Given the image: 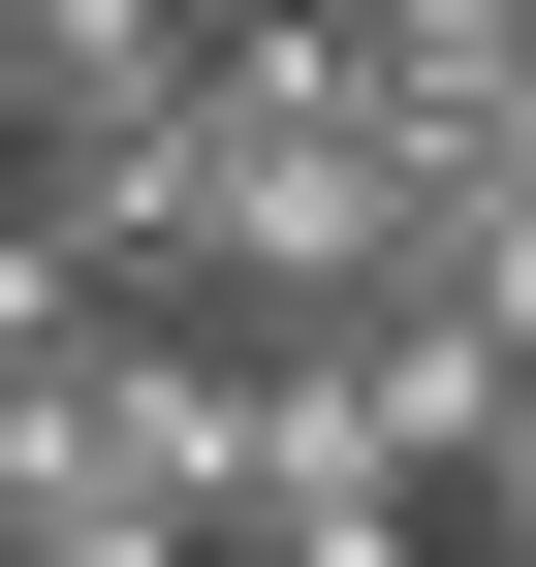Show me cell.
Here are the masks:
<instances>
[{"label": "cell", "mask_w": 536, "mask_h": 567, "mask_svg": "<svg viewBox=\"0 0 536 567\" xmlns=\"http://www.w3.org/2000/svg\"><path fill=\"white\" fill-rule=\"evenodd\" d=\"M348 252H379V63L316 0H189V63H158V284L189 316H316Z\"/></svg>", "instance_id": "1"}, {"label": "cell", "mask_w": 536, "mask_h": 567, "mask_svg": "<svg viewBox=\"0 0 536 567\" xmlns=\"http://www.w3.org/2000/svg\"><path fill=\"white\" fill-rule=\"evenodd\" d=\"M0 567H189V505L95 473V410H32V442H0Z\"/></svg>", "instance_id": "2"}, {"label": "cell", "mask_w": 536, "mask_h": 567, "mask_svg": "<svg viewBox=\"0 0 536 567\" xmlns=\"http://www.w3.org/2000/svg\"><path fill=\"white\" fill-rule=\"evenodd\" d=\"M316 32H536V0H316Z\"/></svg>", "instance_id": "3"}]
</instances>
